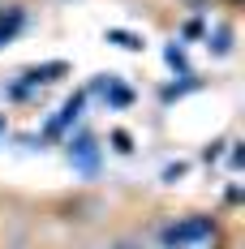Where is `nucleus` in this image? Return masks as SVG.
<instances>
[{"label": "nucleus", "instance_id": "1", "mask_svg": "<svg viewBox=\"0 0 245 249\" xmlns=\"http://www.w3.org/2000/svg\"><path fill=\"white\" fill-rule=\"evenodd\" d=\"M207 241H215V224L207 215H185V219H176L159 232L164 249H194V245H207Z\"/></svg>", "mask_w": 245, "mask_h": 249}, {"label": "nucleus", "instance_id": "2", "mask_svg": "<svg viewBox=\"0 0 245 249\" xmlns=\"http://www.w3.org/2000/svg\"><path fill=\"white\" fill-rule=\"evenodd\" d=\"M22 26H26V13L18 9V4H4V9H0V48H4V43H13Z\"/></svg>", "mask_w": 245, "mask_h": 249}, {"label": "nucleus", "instance_id": "3", "mask_svg": "<svg viewBox=\"0 0 245 249\" xmlns=\"http://www.w3.org/2000/svg\"><path fill=\"white\" fill-rule=\"evenodd\" d=\"M82 103H86V95H74V99H69L65 107H60V116H56V121L48 124V138H56V133H60V129H65L69 121H77V112H82Z\"/></svg>", "mask_w": 245, "mask_h": 249}, {"label": "nucleus", "instance_id": "4", "mask_svg": "<svg viewBox=\"0 0 245 249\" xmlns=\"http://www.w3.org/2000/svg\"><path fill=\"white\" fill-rule=\"evenodd\" d=\"M69 159H77L86 172H95V142H91V138H77V142H69Z\"/></svg>", "mask_w": 245, "mask_h": 249}, {"label": "nucleus", "instance_id": "5", "mask_svg": "<svg viewBox=\"0 0 245 249\" xmlns=\"http://www.w3.org/2000/svg\"><path fill=\"white\" fill-rule=\"evenodd\" d=\"M95 90H99L108 103H116V107H125V103L133 99V95H129V86H121V82H99Z\"/></svg>", "mask_w": 245, "mask_h": 249}, {"label": "nucleus", "instance_id": "6", "mask_svg": "<svg viewBox=\"0 0 245 249\" xmlns=\"http://www.w3.org/2000/svg\"><path fill=\"white\" fill-rule=\"evenodd\" d=\"M112 39H116L121 48H138V39H133V35H121V30H112Z\"/></svg>", "mask_w": 245, "mask_h": 249}, {"label": "nucleus", "instance_id": "7", "mask_svg": "<svg viewBox=\"0 0 245 249\" xmlns=\"http://www.w3.org/2000/svg\"><path fill=\"white\" fill-rule=\"evenodd\" d=\"M116 249H147V245H133V241H121Z\"/></svg>", "mask_w": 245, "mask_h": 249}]
</instances>
